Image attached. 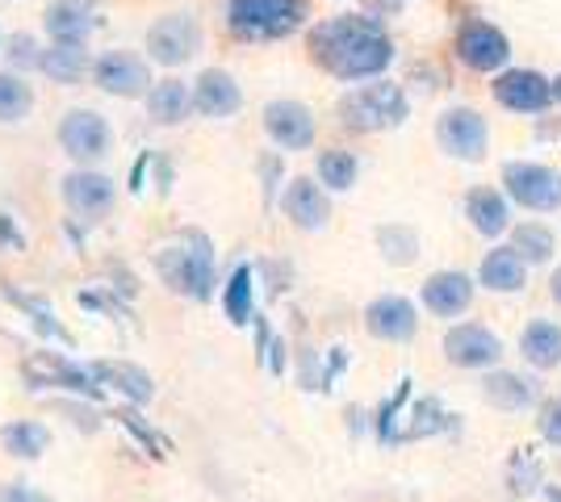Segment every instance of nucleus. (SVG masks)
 Segmentation results:
<instances>
[{
    "instance_id": "obj_1",
    "label": "nucleus",
    "mask_w": 561,
    "mask_h": 502,
    "mask_svg": "<svg viewBox=\"0 0 561 502\" xmlns=\"http://www.w3.org/2000/svg\"><path fill=\"white\" fill-rule=\"evenodd\" d=\"M306 47H310V59L323 72H331L344 84L377 80L394 63V38L369 13H340V17L319 22L310 30Z\"/></svg>"
},
{
    "instance_id": "obj_2",
    "label": "nucleus",
    "mask_w": 561,
    "mask_h": 502,
    "mask_svg": "<svg viewBox=\"0 0 561 502\" xmlns=\"http://www.w3.org/2000/svg\"><path fill=\"white\" fill-rule=\"evenodd\" d=\"M306 25V0H227V30L239 43H277Z\"/></svg>"
},
{
    "instance_id": "obj_3",
    "label": "nucleus",
    "mask_w": 561,
    "mask_h": 502,
    "mask_svg": "<svg viewBox=\"0 0 561 502\" xmlns=\"http://www.w3.org/2000/svg\"><path fill=\"white\" fill-rule=\"evenodd\" d=\"M156 264H160V277L168 281V289L197 297V302L214 297V264L218 260H214V243L202 231H185L181 240H172Z\"/></svg>"
},
{
    "instance_id": "obj_4",
    "label": "nucleus",
    "mask_w": 561,
    "mask_h": 502,
    "mask_svg": "<svg viewBox=\"0 0 561 502\" xmlns=\"http://www.w3.org/2000/svg\"><path fill=\"white\" fill-rule=\"evenodd\" d=\"M411 114V101L407 93L390 84V80H381L377 75L374 84H360V89H352L344 101H340V121L348 126V130H360V135H377V130H394L402 126Z\"/></svg>"
},
{
    "instance_id": "obj_5",
    "label": "nucleus",
    "mask_w": 561,
    "mask_h": 502,
    "mask_svg": "<svg viewBox=\"0 0 561 502\" xmlns=\"http://www.w3.org/2000/svg\"><path fill=\"white\" fill-rule=\"evenodd\" d=\"M147 59L160 68H185L202 50V25L193 13H164L160 22L147 30Z\"/></svg>"
},
{
    "instance_id": "obj_6",
    "label": "nucleus",
    "mask_w": 561,
    "mask_h": 502,
    "mask_svg": "<svg viewBox=\"0 0 561 502\" xmlns=\"http://www.w3.org/2000/svg\"><path fill=\"white\" fill-rule=\"evenodd\" d=\"M503 189L524 210H537V214L561 210V172H553V167L545 164L512 160V164L503 167Z\"/></svg>"
},
{
    "instance_id": "obj_7",
    "label": "nucleus",
    "mask_w": 561,
    "mask_h": 502,
    "mask_svg": "<svg viewBox=\"0 0 561 502\" xmlns=\"http://www.w3.org/2000/svg\"><path fill=\"white\" fill-rule=\"evenodd\" d=\"M457 59L466 63L469 72H503L507 68V59H512V43H507V34L499 30V25L482 22V17H469L461 30H457Z\"/></svg>"
},
{
    "instance_id": "obj_8",
    "label": "nucleus",
    "mask_w": 561,
    "mask_h": 502,
    "mask_svg": "<svg viewBox=\"0 0 561 502\" xmlns=\"http://www.w3.org/2000/svg\"><path fill=\"white\" fill-rule=\"evenodd\" d=\"M93 80L101 93L110 96H147L151 93V59H142L135 50H105L101 59H93Z\"/></svg>"
},
{
    "instance_id": "obj_9",
    "label": "nucleus",
    "mask_w": 561,
    "mask_h": 502,
    "mask_svg": "<svg viewBox=\"0 0 561 502\" xmlns=\"http://www.w3.org/2000/svg\"><path fill=\"white\" fill-rule=\"evenodd\" d=\"M436 139L445 147L453 160H466V164H478L491 147V126L478 109L469 105H457V109H445L440 121H436Z\"/></svg>"
},
{
    "instance_id": "obj_10",
    "label": "nucleus",
    "mask_w": 561,
    "mask_h": 502,
    "mask_svg": "<svg viewBox=\"0 0 561 502\" xmlns=\"http://www.w3.org/2000/svg\"><path fill=\"white\" fill-rule=\"evenodd\" d=\"M110 143H114V130L110 121L101 118L96 109H71L59 121V147L68 151L76 164H96L110 155Z\"/></svg>"
},
{
    "instance_id": "obj_11",
    "label": "nucleus",
    "mask_w": 561,
    "mask_h": 502,
    "mask_svg": "<svg viewBox=\"0 0 561 502\" xmlns=\"http://www.w3.org/2000/svg\"><path fill=\"white\" fill-rule=\"evenodd\" d=\"M494 101L512 114H545L553 105V80L533 68H512L494 80Z\"/></svg>"
},
{
    "instance_id": "obj_12",
    "label": "nucleus",
    "mask_w": 561,
    "mask_h": 502,
    "mask_svg": "<svg viewBox=\"0 0 561 502\" xmlns=\"http://www.w3.org/2000/svg\"><path fill=\"white\" fill-rule=\"evenodd\" d=\"M25 382L50 385V389H71V394H89V398L101 394V382H96L93 364L80 369V364H71V360L59 357V352H34V357L25 360Z\"/></svg>"
},
{
    "instance_id": "obj_13",
    "label": "nucleus",
    "mask_w": 561,
    "mask_h": 502,
    "mask_svg": "<svg viewBox=\"0 0 561 502\" xmlns=\"http://www.w3.org/2000/svg\"><path fill=\"white\" fill-rule=\"evenodd\" d=\"M264 130L280 151H306L314 147V114L302 101H268L264 105Z\"/></svg>"
},
{
    "instance_id": "obj_14",
    "label": "nucleus",
    "mask_w": 561,
    "mask_h": 502,
    "mask_svg": "<svg viewBox=\"0 0 561 502\" xmlns=\"http://www.w3.org/2000/svg\"><path fill=\"white\" fill-rule=\"evenodd\" d=\"M445 357L457 369H491L503 357V339L491 327H478V323H461L445 335Z\"/></svg>"
},
{
    "instance_id": "obj_15",
    "label": "nucleus",
    "mask_w": 561,
    "mask_h": 502,
    "mask_svg": "<svg viewBox=\"0 0 561 502\" xmlns=\"http://www.w3.org/2000/svg\"><path fill=\"white\" fill-rule=\"evenodd\" d=\"M43 25H47L50 43H89L93 30L101 25L96 0H50Z\"/></svg>"
},
{
    "instance_id": "obj_16",
    "label": "nucleus",
    "mask_w": 561,
    "mask_h": 502,
    "mask_svg": "<svg viewBox=\"0 0 561 502\" xmlns=\"http://www.w3.org/2000/svg\"><path fill=\"white\" fill-rule=\"evenodd\" d=\"M114 180L110 176H101V172H89V167H80V172H71L64 176V201H68L71 214L80 218H101L110 206H114Z\"/></svg>"
},
{
    "instance_id": "obj_17",
    "label": "nucleus",
    "mask_w": 561,
    "mask_h": 502,
    "mask_svg": "<svg viewBox=\"0 0 561 502\" xmlns=\"http://www.w3.org/2000/svg\"><path fill=\"white\" fill-rule=\"evenodd\" d=\"M239 105H243V93H239L231 72L206 68V72L197 75V84H193V109L202 118H234Z\"/></svg>"
},
{
    "instance_id": "obj_18",
    "label": "nucleus",
    "mask_w": 561,
    "mask_h": 502,
    "mask_svg": "<svg viewBox=\"0 0 561 502\" xmlns=\"http://www.w3.org/2000/svg\"><path fill=\"white\" fill-rule=\"evenodd\" d=\"M365 327H369V335L386 339V343H402V339H411V335H415L420 318H415V306H411L407 297L386 293V297L369 302V311H365Z\"/></svg>"
},
{
    "instance_id": "obj_19",
    "label": "nucleus",
    "mask_w": 561,
    "mask_h": 502,
    "mask_svg": "<svg viewBox=\"0 0 561 502\" xmlns=\"http://www.w3.org/2000/svg\"><path fill=\"white\" fill-rule=\"evenodd\" d=\"M285 218L294 222V226H302V231H323L331 218V201L328 192L319 189L314 180H306V176H298V180H289V189H285Z\"/></svg>"
},
{
    "instance_id": "obj_20",
    "label": "nucleus",
    "mask_w": 561,
    "mask_h": 502,
    "mask_svg": "<svg viewBox=\"0 0 561 502\" xmlns=\"http://www.w3.org/2000/svg\"><path fill=\"white\" fill-rule=\"evenodd\" d=\"M473 302V281L466 272H432L423 281V306L440 318H457V314L469 311Z\"/></svg>"
},
{
    "instance_id": "obj_21",
    "label": "nucleus",
    "mask_w": 561,
    "mask_h": 502,
    "mask_svg": "<svg viewBox=\"0 0 561 502\" xmlns=\"http://www.w3.org/2000/svg\"><path fill=\"white\" fill-rule=\"evenodd\" d=\"M38 72L47 75L50 84H80L84 75L93 72V59H89V43H50L43 47V68Z\"/></svg>"
},
{
    "instance_id": "obj_22",
    "label": "nucleus",
    "mask_w": 561,
    "mask_h": 502,
    "mask_svg": "<svg viewBox=\"0 0 561 502\" xmlns=\"http://www.w3.org/2000/svg\"><path fill=\"white\" fill-rule=\"evenodd\" d=\"M466 218L478 235L494 240V235H503L512 226V206L499 189H473L466 197Z\"/></svg>"
},
{
    "instance_id": "obj_23",
    "label": "nucleus",
    "mask_w": 561,
    "mask_h": 502,
    "mask_svg": "<svg viewBox=\"0 0 561 502\" xmlns=\"http://www.w3.org/2000/svg\"><path fill=\"white\" fill-rule=\"evenodd\" d=\"M188 109H193V89H188L185 80L168 75V80H156V84H151V93H147V114L160 121V126L185 121Z\"/></svg>"
},
{
    "instance_id": "obj_24",
    "label": "nucleus",
    "mask_w": 561,
    "mask_h": 502,
    "mask_svg": "<svg viewBox=\"0 0 561 502\" xmlns=\"http://www.w3.org/2000/svg\"><path fill=\"white\" fill-rule=\"evenodd\" d=\"M478 277L494 293H515V289H524V281H528V260L515 247H494L491 256L482 260V268H478Z\"/></svg>"
},
{
    "instance_id": "obj_25",
    "label": "nucleus",
    "mask_w": 561,
    "mask_h": 502,
    "mask_svg": "<svg viewBox=\"0 0 561 502\" xmlns=\"http://www.w3.org/2000/svg\"><path fill=\"white\" fill-rule=\"evenodd\" d=\"M93 373H96V382L117 389V394L130 398V402H151V394H156L151 377H147L142 369H135V364H126V360H96Z\"/></svg>"
},
{
    "instance_id": "obj_26",
    "label": "nucleus",
    "mask_w": 561,
    "mask_h": 502,
    "mask_svg": "<svg viewBox=\"0 0 561 502\" xmlns=\"http://www.w3.org/2000/svg\"><path fill=\"white\" fill-rule=\"evenodd\" d=\"M519 348H524V360L533 369H558L561 364V327L558 323H528L524 335H519Z\"/></svg>"
},
{
    "instance_id": "obj_27",
    "label": "nucleus",
    "mask_w": 561,
    "mask_h": 502,
    "mask_svg": "<svg viewBox=\"0 0 561 502\" xmlns=\"http://www.w3.org/2000/svg\"><path fill=\"white\" fill-rule=\"evenodd\" d=\"M486 402L499 410H528L537 402V382H528V377H515V373H494L486 377Z\"/></svg>"
},
{
    "instance_id": "obj_28",
    "label": "nucleus",
    "mask_w": 561,
    "mask_h": 502,
    "mask_svg": "<svg viewBox=\"0 0 561 502\" xmlns=\"http://www.w3.org/2000/svg\"><path fill=\"white\" fill-rule=\"evenodd\" d=\"M222 306H227V318L234 327L252 323V311H256V285H252V268L239 264L227 281V293H222Z\"/></svg>"
},
{
    "instance_id": "obj_29",
    "label": "nucleus",
    "mask_w": 561,
    "mask_h": 502,
    "mask_svg": "<svg viewBox=\"0 0 561 502\" xmlns=\"http://www.w3.org/2000/svg\"><path fill=\"white\" fill-rule=\"evenodd\" d=\"M34 109V89L22 72H0V121H25Z\"/></svg>"
},
{
    "instance_id": "obj_30",
    "label": "nucleus",
    "mask_w": 561,
    "mask_h": 502,
    "mask_svg": "<svg viewBox=\"0 0 561 502\" xmlns=\"http://www.w3.org/2000/svg\"><path fill=\"white\" fill-rule=\"evenodd\" d=\"M356 172H360V164H356V155L344 151V147H331V151L319 155V180H323V189H335V192L352 189L356 185Z\"/></svg>"
},
{
    "instance_id": "obj_31",
    "label": "nucleus",
    "mask_w": 561,
    "mask_h": 502,
    "mask_svg": "<svg viewBox=\"0 0 561 502\" xmlns=\"http://www.w3.org/2000/svg\"><path fill=\"white\" fill-rule=\"evenodd\" d=\"M0 440H4V448L13 456H22V460H34V456H43L47 453V444H50V431L43 428V423H13V428H4L0 431Z\"/></svg>"
},
{
    "instance_id": "obj_32",
    "label": "nucleus",
    "mask_w": 561,
    "mask_h": 502,
    "mask_svg": "<svg viewBox=\"0 0 561 502\" xmlns=\"http://www.w3.org/2000/svg\"><path fill=\"white\" fill-rule=\"evenodd\" d=\"M512 247L528 264H545L549 256H553V231L540 226V222H524V226H515Z\"/></svg>"
},
{
    "instance_id": "obj_33",
    "label": "nucleus",
    "mask_w": 561,
    "mask_h": 502,
    "mask_svg": "<svg viewBox=\"0 0 561 502\" xmlns=\"http://www.w3.org/2000/svg\"><path fill=\"white\" fill-rule=\"evenodd\" d=\"M377 243H381V256L390 264H411L415 252H420V235L407 231V226H381V231H377Z\"/></svg>"
},
{
    "instance_id": "obj_34",
    "label": "nucleus",
    "mask_w": 561,
    "mask_h": 502,
    "mask_svg": "<svg viewBox=\"0 0 561 502\" xmlns=\"http://www.w3.org/2000/svg\"><path fill=\"white\" fill-rule=\"evenodd\" d=\"M4 55H9V72H30V68L38 72L43 68V43L34 34H13Z\"/></svg>"
},
{
    "instance_id": "obj_35",
    "label": "nucleus",
    "mask_w": 561,
    "mask_h": 502,
    "mask_svg": "<svg viewBox=\"0 0 561 502\" xmlns=\"http://www.w3.org/2000/svg\"><path fill=\"white\" fill-rule=\"evenodd\" d=\"M540 435H545L553 448H561V398L545 402V410H540Z\"/></svg>"
},
{
    "instance_id": "obj_36",
    "label": "nucleus",
    "mask_w": 561,
    "mask_h": 502,
    "mask_svg": "<svg viewBox=\"0 0 561 502\" xmlns=\"http://www.w3.org/2000/svg\"><path fill=\"white\" fill-rule=\"evenodd\" d=\"M4 502H50V499L38 494V490H30V486H13V490H4Z\"/></svg>"
},
{
    "instance_id": "obj_37",
    "label": "nucleus",
    "mask_w": 561,
    "mask_h": 502,
    "mask_svg": "<svg viewBox=\"0 0 561 502\" xmlns=\"http://www.w3.org/2000/svg\"><path fill=\"white\" fill-rule=\"evenodd\" d=\"M549 289H553V297H558V302H561V268H558V272H553V281H549Z\"/></svg>"
},
{
    "instance_id": "obj_38",
    "label": "nucleus",
    "mask_w": 561,
    "mask_h": 502,
    "mask_svg": "<svg viewBox=\"0 0 561 502\" xmlns=\"http://www.w3.org/2000/svg\"><path fill=\"white\" fill-rule=\"evenodd\" d=\"M553 101H558V105H561V75H558V80H553Z\"/></svg>"
}]
</instances>
